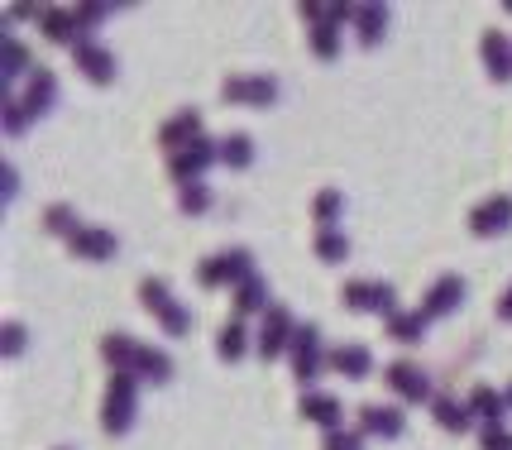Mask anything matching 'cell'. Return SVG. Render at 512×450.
Masks as SVG:
<instances>
[{
	"label": "cell",
	"instance_id": "23",
	"mask_svg": "<svg viewBox=\"0 0 512 450\" xmlns=\"http://www.w3.org/2000/svg\"><path fill=\"white\" fill-rule=\"evenodd\" d=\"M216 355H221L225 364H240L249 355V326L245 316H230L221 326V336H216Z\"/></svg>",
	"mask_w": 512,
	"mask_h": 450
},
{
	"label": "cell",
	"instance_id": "6",
	"mask_svg": "<svg viewBox=\"0 0 512 450\" xmlns=\"http://www.w3.org/2000/svg\"><path fill=\"white\" fill-rule=\"evenodd\" d=\"M39 29H44L48 44H58V48L87 44V34H91L82 5H48V15H44V24H39Z\"/></svg>",
	"mask_w": 512,
	"mask_h": 450
},
{
	"label": "cell",
	"instance_id": "1",
	"mask_svg": "<svg viewBox=\"0 0 512 450\" xmlns=\"http://www.w3.org/2000/svg\"><path fill=\"white\" fill-rule=\"evenodd\" d=\"M139 374L125 369V374H111V388H106V403H101V431L111 436H125L139 417Z\"/></svg>",
	"mask_w": 512,
	"mask_h": 450
},
{
	"label": "cell",
	"instance_id": "22",
	"mask_svg": "<svg viewBox=\"0 0 512 450\" xmlns=\"http://www.w3.org/2000/svg\"><path fill=\"white\" fill-rule=\"evenodd\" d=\"M134 374H139L144 383H154V388H163V383H173L178 369H173V355H168V350L144 345V350H139V360H134Z\"/></svg>",
	"mask_w": 512,
	"mask_h": 450
},
{
	"label": "cell",
	"instance_id": "16",
	"mask_svg": "<svg viewBox=\"0 0 512 450\" xmlns=\"http://www.w3.org/2000/svg\"><path fill=\"white\" fill-rule=\"evenodd\" d=\"M326 364H331L340 379H355V383L374 374V355H369V345H359V340H345V345L326 350Z\"/></svg>",
	"mask_w": 512,
	"mask_h": 450
},
{
	"label": "cell",
	"instance_id": "21",
	"mask_svg": "<svg viewBox=\"0 0 512 450\" xmlns=\"http://www.w3.org/2000/svg\"><path fill=\"white\" fill-rule=\"evenodd\" d=\"M139 350H144V345H139L130 331H106V336H101V360H106V369H111V374H125V369H134Z\"/></svg>",
	"mask_w": 512,
	"mask_h": 450
},
{
	"label": "cell",
	"instance_id": "35",
	"mask_svg": "<svg viewBox=\"0 0 512 450\" xmlns=\"http://www.w3.org/2000/svg\"><path fill=\"white\" fill-rule=\"evenodd\" d=\"M312 53L321 58V63L340 58V24H316L312 29Z\"/></svg>",
	"mask_w": 512,
	"mask_h": 450
},
{
	"label": "cell",
	"instance_id": "32",
	"mask_svg": "<svg viewBox=\"0 0 512 450\" xmlns=\"http://www.w3.org/2000/svg\"><path fill=\"white\" fill-rule=\"evenodd\" d=\"M173 302H178V297H173V288H168L163 278H144V283H139V307H144V312L163 316Z\"/></svg>",
	"mask_w": 512,
	"mask_h": 450
},
{
	"label": "cell",
	"instance_id": "13",
	"mask_svg": "<svg viewBox=\"0 0 512 450\" xmlns=\"http://www.w3.org/2000/svg\"><path fill=\"white\" fill-rule=\"evenodd\" d=\"M67 249H72L77 259H87V264H106V259L120 254V240H115V230H106V225H82V230L67 240Z\"/></svg>",
	"mask_w": 512,
	"mask_h": 450
},
{
	"label": "cell",
	"instance_id": "43",
	"mask_svg": "<svg viewBox=\"0 0 512 450\" xmlns=\"http://www.w3.org/2000/svg\"><path fill=\"white\" fill-rule=\"evenodd\" d=\"M498 321H512V283L503 288V297H498Z\"/></svg>",
	"mask_w": 512,
	"mask_h": 450
},
{
	"label": "cell",
	"instance_id": "10",
	"mask_svg": "<svg viewBox=\"0 0 512 450\" xmlns=\"http://www.w3.org/2000/svg\"><path fill=\"white\" fill-rule=\"evenodd\" d=\"M197 139H206V120H201L197 106H182V111H173L158 125V144H163L168 154H182V149L197 144Z\"/></svg>",
	"mask_w": 512,
	"mask_h": 450
},
{
	"label": "cell",
	"instance_id": "9",
	"mask_svg": "<svg viewBox=\"0 0 512 450\" xmlns=\"http://www.w3.org/2000/svg\"><path fill=\"white\" fill-rule=\"evenodd\" d=\"M512 230V197L508 192H493L484 202L469 211V235L474 240H498V235H508Z\"/></svg>",
	"mask_w": 512,
	"mask_h": 450
},
{
	"label": "cell",
	"instance_id": "45",
	"mask_svg": "<svg viewBox=\"0 0 512 450\" xmlns=\"http://www.w3.org/2000/svg\"><path fill=\"white\" fill-rule=\"evenodd\" d=\"M53 450H72V446H53Z\"/></svg>",
	"mask_w": 512,
	"mask_h": 450
},
{
	"label": "cell",
	"instance_id": "39",
	"mask_svg": "<svg viewBox=\"0 0 512 450\" xmlns=\"http://www.w3.org/2000/svg\"><path fill=\"white\" fill-rule=\"evenodd\" d=\"M364 441H369V436H364V431H326V441H321V450H364Z\"/></svg>",
	"mask_w": 512,
	"mask_h": 450
},
{
	"label": "cell",
	"instance_id": "18",
	"mask_svg": "<svg viewBox=\"0 0 512 450\" xmlns=\"http://www.w3.org/2000/svg\"><path fill=\"white\" fill-rule=\"evenodd\" d=\"M460 302H465V278H460V273H441V278L426 288L422 312L426 316H450Z\"/></svg>",
	"mask_w": 512,
	"mask_h": 450
},
{
	"label": "cell",
	"instance_id": "20",
	"mask_svg": "<svg viewBox=\"0 0 512 450\" xmlns=\"http://www.w3.org/2000/svg\"><path fill=\"white\" fill-rule=\"evenodd\" d=\"M469 412H474V422H484V427H503V417H508V393L503 388H493V383H479L474 393H469Z\"/></svg>",
	"mask_w": 512,
	"mask_h": 450
},
{
	"label": "cell",
	"instance_id": "33",
	"mask_svg": "<svg viewBox=\"0 0 512 450\" xmlns=\"http://www.w3.org/2000/svg\"><path fill=\"white\" fill-rule=\"evenodd\" d=\"M44 230L48 235H58V240H72V235L82 230V221H77V211H72L67 202H53L44 211Z\"/></svg>",
	"mask_w": 512,
	"mask_h": 450
},
{
	"label": "cell",
	"instance_id": "42",
	"mask_svg": "<svg viewBox=\"0 0 512 450\" xmlns=\"http://www.w3.org/2000/svg\"><path fill=\"white\" fill-rule=\"evenodd\" d=\"M297 15H302V20H312V29L321 20H326V5H321V0H302V5H297Z\"/></svg>",
	"mask_w": 512,
	"mask_h": 450
},
{
	"label": "cell",
	"instance_id": "27",
	"mask_svg": "<svg viewBox=\"0 0 512 450\" xmlns=\"http://www.w3.org/2000/svg\"><path fill=\"white\" fill-rule=\"evenodd\" d=\"M312 216L321 230H340V216H345V192L340 187H321L312 197Z\"/></svg>",
	"mask_w": 512,
	"mask_h": 450
},
{
	"label": "cell",
	"instance_id": "4",
	"mask_svg": "<svg viewBox=\"0 0 512 450\" xmlns=\"http://www.w3.org/2000/svg\"><path fill=\"white\" fill-rule=\"evenodd\" d=\"M221 101L225 106H273L278 101V77H268V72H235V77H225L221 87Z\"/></svg>",
	"mask_w": 512,
	"mask_h": 450
},
{
	"label": "cell",
	"instance_id": "28",
	"mask_svg": "<svg viewBox=\"0 0 512 450\" xmlns=\"http://www.w3.org/2000/svg\"><path fill=\"white\" fill-rule=\"evenodd\" d=\"M426 321H431V316H426L422 307H417V312H398L388 321V336L398 340V345H417V340L426 336Z\"/></svg>",
	"mask_w": 512,
	"mask_h": 450
},
{
	"label": "cell",
	"instance_id": "2",
	"mask_svg": "<svg viewBox=\"0 0 512 450\" xmlns=\"http://www.w3.org/2000/svg\"><path fill=\"white\" fill-rule=\"evenodd\" d=\"M288 360H292V379H297L302 388H307V393H312V383L321 379V369H331V364H326V350H321V326L302 321V326L292 331Z\"/></svg>",
	"mask_w": 512,
	"mask_h": 450
},
{
	"label": "cell",
	"instance_id": "36",
	"mask_svg": "<svg viewBox=\"0 0 512 450\" xmlns=\"http://www.w3.org/2000/svg\"><path fill=\"white\" fill-rule=\"evenodd\" d=\"M158 326H163V336H173V340H182V336H192V312L182 307V302H173L168 312L158 316Z\"/></svg>",
	"mask_w": 512,
	"mask_h": 450
},
{
	"label": "cell",
	"instance_id": "30",
	"mask_svg": "<svg viewBox=\"0 0 512 450\" xmlns=\"http://www.w3.org/2000/svg\"><path fill=\"white\" fill-rule=\"evenodd\" d=\"M340 307L355 312V316L374 312V278H350V283L340 288Z\"/></svg>",
	"mask_w": 512,
	"mask_h": 450
},
{
	"label": "cell",
	"instance_id": "14",
	"mask_svg": "<svg viewBox=\"0 0 512 450\" xmlns=\"http://www.w3.org/2000/svg\"><path fill=\"white\" fill-rule=\"evenodd\" d=\"M297 412H302V422H316L321 431H340V427H345V403H340L335 393H321V388L302 393Z\"/></svg>",
	"mask_w": 512,
	"mask_h": 450
},
{
	"label": "cell",
	"instance_id": "11",
	"mask_svg": "<svg viewBox=\"0 0 512 450\" xmlns=\"http://www.w3.org/2000/svg\"><path fill=\"white\" fill-rule=\"evenodd\" d=\"M20 106L29 120H44L53 106H58V77L48 68H34L24 77V91H20Z\"/></svg>",
	"mask_w": 512,
	"mask_h": 450
},
{
	"label": "cell",
	"instance_id": "34",
	"mask_svg": "<svg viewBox=\"0 0 512 450\" xmlns=\"http://www.w3.org/2000/svg\"><path fill=\"white\" fill-rule=\"evenodd\" d=\"M29 72H34V63H29V48H24L20 39L10 34V39H5V82H15V77H29Z\"/></svg>",
	"mask_w": 512,
	"mask_h": 450
},
{
	"label": "cell",
	"instance_id": "44",
	"mask_svg": "<svg viewBox=\"0 0 512 450\" xmlns=\"http://www.w3.org/2000/svg\"><path fill=\"white\" fill-rule=\"evenodd\" d=\"M503 393H508V407H512V383H508V388H503Z\"/></svg>",
	"mask_w": 512,
	"mask_h": 450
},
{
	"label": "cell",
	"instance_id": "31",
	"mask_svg": "<svg viewBox=\"0 0 512 450\" xmlns=\"http://www.w3.org/2000/svg\"><path fill=\"white\" fill-rule=\"evenodd\" d=\"M216 206V192L206 187V182H187V187H178V211L182 216H206Z\"/></svg>",
	"mask_w": 512,
	"mask_h": 450
},
{
	"label": "cell",
	"instance_id": "12",
	"mask_svg": "<svg viewBox=\"0 0 512 450\" xmlns=\"http://www.w3.org/2000/svg\"><path fill=\"white\" fill-rule=\"evenodd\" d=\"M359 431L374 441H398L402 431H407V417H402V407H393V403H364L359 407Z\"/></svg>",
	"mask_w": 512,
	"mask_h": 450
},
{
	"label": "cell",
	"instance_id": "5",
	"mask_svg": "<svg viewBox=\"0 0 512 450\" xmlns=\"http://www.w3.org/2000/svg\"><path fill=\"white\" fill-rule=\"evenodd\" d=\"M211 163H221V144L197 139V144H187L182 154H168V178L178 182V187H187V182H206Z\"/></svg>",
	"mask_w": 512,
	"mask_h": 450
},
{
	"label": "cell",
	"instance_id": "29",
	"mask_svg": "<svg viewBox=\"0 0 512 450\" xmlns=\"http://www.w3.org/2000/svg\"><path fill=\"white\" fill-rule=\"evenodd\" d=\"M312 249H316V259H321V264H345V259H350V240H345V230H316Z\"/></svg>",
	"mask_w": 512,
	"mask_h": 450
},
{
	"label": "cell",
	"instance_id": "7",
	"mask_svg": "<svg viewBox=\"0 0 512 450\" xmlns=\"http://www.w3.org/2000/svg\"><path fill=\"white\" fill-rule=\"evenodd\" d=\"M383 383H388V393L402 398V403H426L431 407V398H436V388H431V379H426V369L422 364H412V360H393L388 369H383Z\"/></svg>",
	"mask_w": 512,
	"mask_h": 450
},
{
	"label": "cell",
	"instance_id": "19",
	"mask_svg": "<svg viewBox=\"0 0 512 450\" xmlns=\"http://www.w3.org/2000/svg\"><path fill=\"white\" fill-rule=\"evenodd\" d=\"M431 422L450 436H465L474 427V412H469V398H450V393H436L431 398Z\"/></svg>",
	"mask_w": 512,
	"mask_h": 450
},
{
	"label": "cell",
	"instance_id": "3",
	"mask_svg": "<svg viewBox=\"0 0 512 450\" xmlns=\"http://www.w3.org/2000/svg\"><path fill=\"white\" fill-rule=\"evenodd\" d=\"M254 278V254L249 249H221L211 259L197 264V283L201 288H240Z\"/></svg>",
	"mask_w": 512,
	"mask_h": 450
},
{
	"label": "cell",
	"instance_id": "38",
	"mask_svg": "<svg viewBox=\"0 0 512 450\" xmlns=\"http://www.w3.org/2000/svg\"><path fill=\"white\" fill-rule=\"evenodd\" d=\"M402 307H398V288L393 283H374V316H383V321H393Z\"/></svg>",
	"mask_w": 512,
	"mask_h": 450
},
{
	"label": "cell",
	"instance_id": "26",
	"mask_svg": "<svg viewBox=\"0 0 512 450\" xmlns=\"http://www.w3.org/2000/svg\"><path fill=\"white\" fill-rule=\"evenodd\" d=\"M268 307H273V297H268V283L264 278H259V273H254V278H249V283H240V288H235V316H264Z\"/></svg>",
	"mask_w": 512,
	"mask_h": 450
},
{
	"label": "cell",
	"instance_id": "8",
	"mask_svg": "<svg viewBox=\"0 0 512 450\" xmlns=\"http://www.w3.org/2000/svg\"><path fill=\"white\" fill-rule=\"evenodd\" d=\"M292 331H297V321L283 302H273L264 316H259V336H254V350L264 355V360H278V355H288L292 345Z\"/></svg>",
	"mask_w": 512,
	"mask_h": 450
},
{
	"label": "cell",
	"instance_id": "17",
	"mask_svg": "<svg viewBox=\"0 0 512 450\" xmlns=\"http://www.w3.org/2000/svg\"><path fill=\"white\" fill-rule=\"evenodd\" d=\"M479 58H484V72H489L498 87L512 82V44H508V34H503V29H484V39H479Z\"/></svg>",
	"mask_w": 512,
	"mask_h": 450
},
{
	"label": "cell",
	"instance_id": "41",
	"mask_svg": "<svg viewBox=\"0 0 512 450\" xmlns=\"http://www.w3.org/2000/svg\"><path fill=\"white\" fill-rule=\"evenodd\" d=\"M479 450H512V431L508 427H484L479 431Z\"/></svg>",
	"mask_w": 512,
	"mask_h": 450
},
{
	"label": "cell",
	"instance_id": "40",
	"mask_svg": "<svg viewBox=\"0 0 512 450\" xmlns=\"http://www.w3.org/2000/svg\"><path fill=\"white\" fill-rule=\"evenodd\" d=\"M24 345H29V331H24L20 321H5V355H10V360H20Z\"/></svg>",
	"mask_w": 512,
	"mask_h": 450
},
{
	"label": "cell",
	"instance_id": "37",
	"mask_svg": "<svg viewBox=\"0 0 512 450\" xmlns=\"http://www.w3.org/2000/svg\"><path fill=\"white\" fill-rule=\"evenodd\" d=\"M0 106H5V135H24V125H34V120L24 115V106H20V96H15V91H5V101H0Z\"/></svg>",
	"mask_w": 512,
	"mask_h": 450
},
{
	"label": "cell",
	"instance_id": "25",
	"mask_svg": "<svg viewBox=\"0 0 512 450\" xmlns=\"http://www.w3.org/2000/svg\"><path fill=\"white\" fill-rule=\"evenodd\" d=\"M254 158H259V149H254V135L235 130V135L221 139V163L230 168V173H245V168H254Z\"/></svg>",
	"mask_w": 512,
	"mask_h": 450
},
{
	"label": "cell",
	"instance_id": "24",
	"mask_svg": "<svg viewBox=\"0 0 512 450\" xmlns=\"http://www.w3.org/2000/svg\"><path fill=\"white\" fill-rule=\"evenodd\" d=\"M355 29L359 48H379L388 34V5H355Z\"/></svg>",
	"mask_w": 512,
	"mask_h": 450
},
{
	"label": "cell",
	"instance_id": "15",
	"mask_svg": "<svg viewBox=\"0 0 512 450\" xmlns=\"http://www.w3.org/2000/svg\"><path fill=\"white\" fill-rule=\"evenodd\" d=\"M72 63H77V72L87 77L91 87H111L115 82V58H111V48H101V44H77L72 48Z\"/></svg>",
	"mask_w": 512,
	"mask_h": 450
}]
</instances>
